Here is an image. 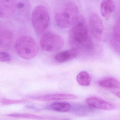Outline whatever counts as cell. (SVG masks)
Returning a JSON list of instances; mask_svg holds the SVG:
<instances>
[{"mask_svg":"<svg viewBox=\"0 0 120 120\" xmlns=\"http://www.w3.org/2000/svg\"><path fill=\"white\" fill-rule=\"evenodd\" d=\"M77 6L72 2L61 4L55 14L54 18L56 25L61 29L70 27L76 21L79 16Z\"/></svg>","mask_w":120,"mask_h":120,"instance_id":"6da1fadb","label":"cell"},{"mask_svg":"<svg viewBox=\"0 0 120 120\" xmlns=\"http://www.w3.org/2000/svg\"><path fill=\"white\" fill-rule=\"evenodd\" d=\"M15 49L17 55L25 60H31L38 55L39 47L36 41L26 35L20 36L15 42Z\"/></svg>","mask_w":120,"mask_h":120,"instance_id":"7a4b0ae2","label":"cell"},{"mask_svg":"<svg viewBox=\"0 0 120 120\" xmlns=\"http://www.w3.org/2000/svg\"><path fill=\"white\" fill-rule=\"evenodd\" d=\"M50 20V14L45 6L39 5L34 8L32 14V23L37 34H41L47 30Z\"/></svg>","mask_w":120,"mask_h":120,"instance_id":"3957f363","label":"cell"},{"mask_svg":"<svg viewBox=\"0 0 120 120\" xmlns=\"http://www.w3.org/2000/svg\"><path fill=\"white\" fill-rule=\"evenodd\" d=\"M39 45L43 50L52 52L59 51L62 49L64 45V41L59 35L47 32L41 36Z\"/></svg>","mask_w":120,"mask_h":120,"instance_id":"277c9868","label":"cell"},{"mask_svg":"<svg viewBox=\"0 0 120 120\" xmlns=\"http://www.w3.org/2000/svg\"><path fill=\"white\" fill-rule=\"evenodd\" d=\"M71 34L75 42L78 44L85 45L88 39L87 26L84 18L79 16L71 30Z\"/></svg>","mask_w":120,"mask_h":120,"instance_id":"5b68a950","label":"cell"},{"mask_svg":"<svg viewBox=\"0 0 120 120\" xmlns=\"http://www.w3.org/2000/svg\"><path fill=\"white\" fill-rule=\"evenodd\" d=\"M89 25L90 31L94 38L98 41H101L103 36V25L98 14L93 13L90 15Z\"/></svg>","mask_w":120,"mask_h":120,"instance_id":"8992f818","label":"cell"},{"mask_svg":"<svg viewBox=\"0 0 120 120\" xmlns=\"http://www.w3.org/2000/svg\"><path fill=\"white\" fill-rule=\"evenodd\" d=\"M14 3L13 16L21 19L27 18L30 15L31 9L29 0H14Z\"/></svg>","mask_w":120,"mask_h":120,"instance_id":"52a82bcc","label":"cell"},{"mask_svg":"<svg viewBox=\"0 0 120 120\" xmlns=\"http://www.w3.org/2000/svg\"><path fill=\"white\" fill-rule=\"evenodd\" d=\"M85 101L86 104L94 109L110 110L115 108V105L96 97H88Z\"/></svg>","mask_w":120,"mask_h":120,"instance_id":"ba28073f","label":"cell"},{"mask_svg":"<svg viewBox=\"0 0 120 120\" xmlns=\"http://www.w3.org/2000/svg\"><path fill=\"white\" fill-rule=\"evenodd\" d=\"M30 98L34 100L41 101H51L75 99L77 98V96L68 94H54L34 96L30 97Z\"/></svg>","mask_w":120,"mask_h":120,"instance_id":"9c48e42d","label":"cell"},{"mask_svg":"<svg viewBox=\"0 0 120 120\" xmlns=\"http://www.w3.org/2000/svg\"><path fill=\"white\" fill-rule=\"evenodd\" d=\"M14 0H0V18L6 19L12 17L15 13Z\"/></svg>","mask_w":120,"mask_h":120,"instance_id":"30bf717a","label":"cell"},{"mask_svg":"<svg viewBox=\"0 0 120 120\" xmlns=\"http://www.w3.org/2000/svg\"><path fill=\"white\" fill-rule=\"evenodd\" d=\"M94 109L87 104H76L71 105L69 111L73 115L83 117L91 115L94 112Z\"/></svg>","mask_w":120,"mask_h":120,"instance_id":"8fae6325","label":"cell"},{"mask_svg":"<svg viewBox=\"0 0 120 120\" xmlns=\"http://www.w3.org/2000/svg\"><path fill=\"white\" fill-rule=\"evenodd\" d=\"M78 52L72 49L61 51L56 55L54 59L57 63H63L75 59L77 57Z\"/></svg>","mask_w":120,"mask_h":120,"instance_id":"7c38bea8","label":"cell"},{"mask_svg":"<svg viewBox=\"0 0 120 120\" xmlns=\"http://www.w3.org/2000/svg\"><path fill=\"white\" fill-rule=\"evenodd\" d=\"M115 8L113 0H103L100 4V11L101 15L106 19L110 18Z\"/></svg>","mask_w":120,"mask_h":120,"instance_id":"4fadbf2b","label":"cell"},{"mask_svg":"<svg viewBox=\"0 0 120 120\" xmlns=\"http://www.w3.org/2000/svg\"><path fill=\"white\" fill-rule=\"evenodd\" d=\"M13 34L10 30H4L0 34V46L3 48L8 49L12 42Z\"/></svg>","mask_w":120,"mask_h":120,"instance_id":"5bb4252c","label":"cell"},{"mask_svg":"<svg viewBox=\"0 0 120 120\" xmlns=\"http://www.w3.org/2000/svg\"><path fill=\"white\" fill-rule=\"evenodd\" d=\"M71 108V104L65 102H55L45 107V109L61 112L69 111Z\"/></svg>","mask_w":120,"mask_h":120,"instance_id":"9a60e30c","label":"cell"},{"mask_svg":"<svg viewBox=\"0 0 120 120\" xmlns=\"http://www.w3.org/2000/svg\"><path fill=\"white\" fill-rule=\"evenodd\" d=\"M98 85L103 88L112 89L120 87V82L116 78L108 77L100 80L98 82Z\"/></svg>","mask_w":120,"mask_h":120,"instance_id":"2e32d148","label":"cell"},{"mask_svg":"<svg viewBox=\"0 0 120 120\" xmlns=\"http://www.w3.org/2000/svg\"><path fill=\"white\" fill-rule=\"evenodd\" d=\"M78 83L81 86H88L91 83V76L86 71H82L80 72L77 76Z\"/></svg>","mask_w":120,"mask_h":120,"instance_id":"e0dca14e","label":"cell"},{"mask_svg":"<svg viewBox=\"0 0 120 120\" xmlns=\"http://www.w3.org/2000/svg\"><path fill=\"white\" fill-rule=\"evenodd\" d=\"M6 116L8 117L16 118L37 120H43L45 119V118L43 116L29 113H12L8 114Z\"/></svg>","mask_w":120,"mask_h":120,"instance_id":"ac0fdd59","label":"cell"},{"mask_svg":"<svg viewBox=\"0 0 120 120\" xmlns=\"http://www.w3.org/2000/svg\"><path fill=\"white\" fill-rule=\"evenodd\" d=\"M112 37L113 41L120 42V17L115 22L113 29Z\"/></svg>","mask_w":120,"mask_h":120,"instance_id":"d6986e66","label":"cell"},{"mask_svg":"<svg viewBox=\"0 0 120 120\" xmlns=\"http://www.w3.org/2000/svg\"><path fill=\"white\" fill-rule=\"evenodd\" d=\"M27 101L25 99H20V100H13V99H8L3 98L1 100V103L2 104L5 105H11V104H18L24 103Z\"/></svg>","mask_w":120,"mask_h":120,"instance_id":"ffe728a7","label":"cell"},{"mask_svg":"<svg viewBox=\"0 0 120 120\" xmlns=\"http://www.w3.org/2000/svg\"><path fill=\"white\" fill-rule=\"evenodd\" d=\"M12 60L11 56L8 53L5 52H0V61L8 62Z\"/></svg>","mask_w":120,"mask_h":120,"instance_id":"44dd1931","label":"cell"},{"mask_svg":"<svg viewBox=\"0 0 120 120\" xmlns=\"http://www.w3.org/2000/svg\"><path fill=\"white\" fill-rule=\"evenodd\" d=\"M112 47L116 53L120 56V42H116L113 41Z\"/></svg>","mask_w":120,"mask_h":120,"instance_id":"7402d4cb","label":"cell"},{"mask_svg":"<svg viewBox=\"0 0 120 120\" xmlns=\"http://www.w3.org/2000/svg\"><path fill=\"white\" fill-rule=\"evenodd\" d=\"M111 92L115 94L116 96L120 98V87L116 88V89H110Z\"/></svg>","mask_w":120,"mask_h":120,"instance_id":"603a6c76","label":"cell"},{"mask_svg":"<svg viewBox=\"0 0 120 120\" xmlns=\"http://www.w3.org/2000/svg\"><path fill=\"white\" fill-rule=\"evenodd\" d=\"M71 120L70 118H63V119H61V120Z\"/></svg>","mask_w":120,"mask_h":120,"instance_id":"cb8c5ba5","label":"cell"}]
</instances>
